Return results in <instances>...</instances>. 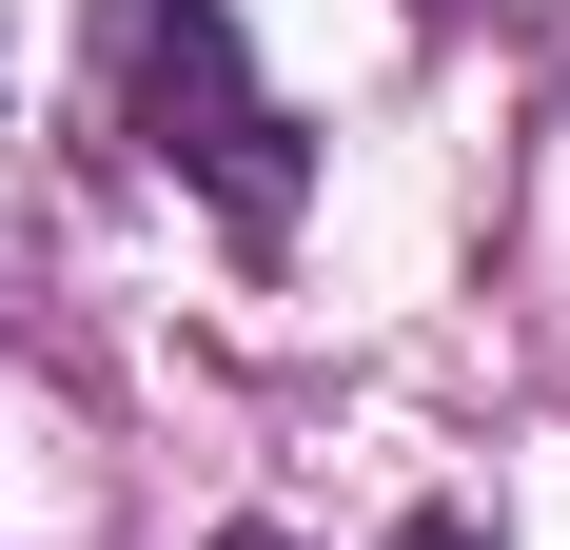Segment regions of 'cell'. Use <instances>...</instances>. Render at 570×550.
Wrapping results in <instances>:
<instances>
[{
  "mask_svg": "<svg viewBox=\"0 0 570 550\" xmlns=\"http://www.w3.org/2000/svg\"><path fill=\"white\" fill-rule=\"evenodd\" d=\"M394 550H472V531H453V511H433V531H394Z\"/></svg>",
  "mask_w": 570,
  "mask_h": 550,
  "instance_id": "cell-2",
  "label": "cell"
},
{
  "mask_svg": "<svg viewBox=\"0 0 570 550\" xmlns=\"http://www.w3.org/2000/svg\"><path fill=\"white\" fill-rule=\"evenodd\" d=\"M217 550H295V531H217Z\"/></svg>",
  "mask_w": 570,
  "mask_h": 550,
  "instance_id": "cell-3",
  "label": "cell"
},
{
  "mask_svg": "<svg viewBox=\"0 0 570 550\" xmlns=\"http://www.w3.org/2000/svg\"><path fill=\"white\" fill-rule=\"evenodd\" d=\"M99 40H118V99H138V138H158V158L197 177L236 236H295L315 158H295V118L256 99V59H236V0H99Z\"/></svg>",
  "mask_w": 570,
  "mask_h": 550,
  "instance_id": "cell-1",
  "label": "cell"
}]
</instances>
